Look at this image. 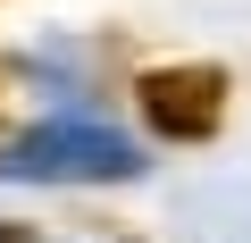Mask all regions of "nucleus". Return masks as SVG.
Masks as SVG:
<instances>
[{"mask_svg":"<svg viewBox=\"0 0 251 243\" xmlns=\"http://www.w3.org/2000/svg\"><path fill=\"white\" fill-rule=\"evenodd\" d=\"M226 92L234 76L209 67V59H168V67H143L134 76V117L168 143H209L226 126Z\"/></svg>","mask_w":251,"mask_h":243,"instance_id":"nucleus-1","label":"nucleus"}]
</instances>
